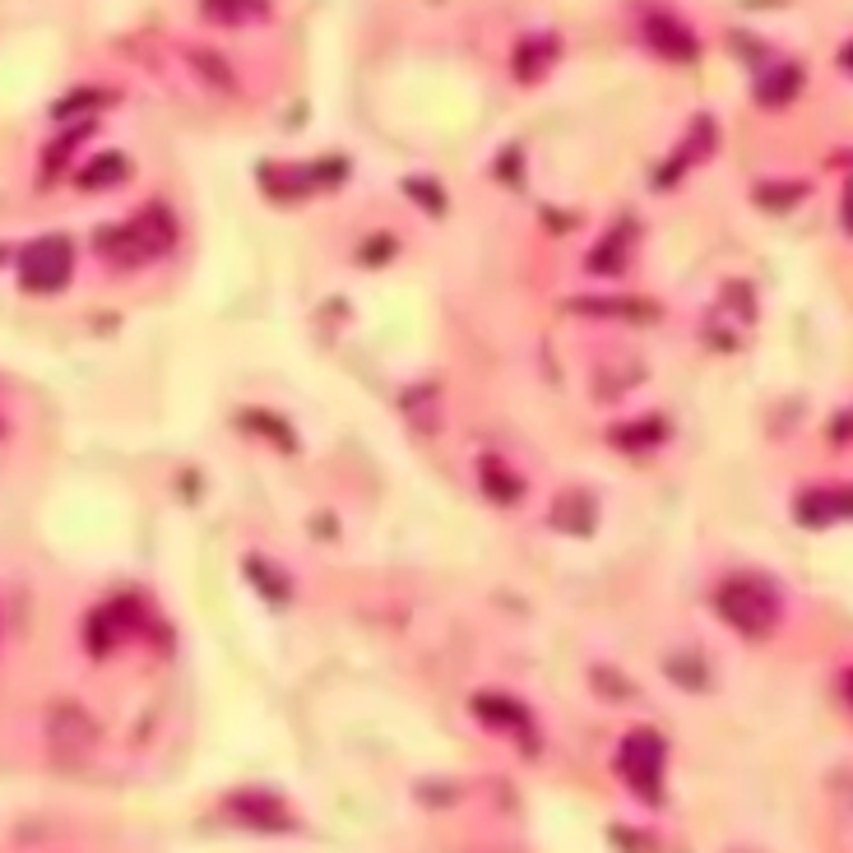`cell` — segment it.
<instances>
[{"instance_id": "cell-1", "label": "cell", "mask_w": 853, "mask_h": 853, "mask_svg": "<svg viewBox=\"0 0 853 853\" xmlns=\"http://www.w3.org/2000/svg\"><path fill=\"white\" fill-rule=\"evenodd\" d=\"M715 608H719V617L728 621V627H737L743 636H771L775 621H780L775 594L765 589L761 580H728V585H719Z\"/></svg>"}, {"instance_id": "cell-2", "label": "cell", "mask_w": 853, "mask_h": 853, "mask_svg": "<svg viewBox=\"0 0 853 853\" xmlns=\"http://www.w3.org/2000/svg\"><path fill=\"white\" fill-rule=\"evenodd\" d=\"M167 246H173V214L163 205H149L135 223L111 227L102 237V251L121 265H139V261H149V255H163Z\"/></svg>"}, {"instance_id": "cell-3", "label": "cell", "mask_w": 853, "mask_h": 853, "mask_svg": "<svg viewBox=\"0 0 853 853\" xmlns=\"http://www.w3.org/2000/svg\"><path fill=\"white\" fill-rule=\"evenodd\" d=\"M664 761H668L664 737L640 728V733H631L627 743H621L617 771H621V780H627L645 803H659V793H664Z\"/></svg>"}, {"instance_id": "cell-4", "label": "cell", "mask_w": 853, "mask_h": 853, "mask_svg": "<svg viewBox=\"0 0 853 853\" xmlns=\"http://www.w3.org/2000/svg\"><path fill=\"white\" fill-rule=\"evenodd\" d=\"M70 265H75V251L66 237H38L19 255V283L28 293H56V288H66Z\"/></svg>"}, {"instance_id": "cell-5", "label": "cell", "mask_w": 853, "mask_h": 853, "mask_svg": "<svg viewBox=\"0 0 853 853\" xmlns=\"http://www.w3.org/2000/svg\"><path fill=\"white\" fill-rule=\"evenodd\" d=\"M645 38H649V47L659 56H668V61H696V38L682 23L664 19V14L645 19Z\"/></svg>"}, {"instance_id": "cell-6", "label": "cell", "mask_w": 853, "mask_h": 853, "mask_svg": "<svg viewBox=\"0 0 853 853\" xmlns=\"http://www.w3.org/2000/svg\"><path fill=\"white\" fill-rule=\"evenodd\" d=\"M126 158L121 154H102V158H94L89 163V173H79V186H89V190H102V186H117V182H126Z\"/></svg>"}, {"instance_id": "cell-7", "label": "cell", "mask_w": 853, "mask_h": 853, "mask_svg": "<svg viewBox=\"0 0 853 853\" xmlns=\"http://www.w3.org/2000/svg\"><path fill=\"white\" fill-rule=\"evenodd\" d=\"M798 84H803V75L793 70V66H784V70H775L771 79L761 84V89H756V98H761V102H784L788 94H798Z\"/></svg>"}, {"instance_id": "cell-8", "label": "cell", "mask_w": 853, "mask_h": 853, "mask_svg": "<svg viewBox=\"0 0 853 853\" xmlns=\"http://www.w3.org/2000/svg\"><path fill=\"white\" fill-rule=\"evenodd\" d=\"M200 6H205V14H214L218 23H237V19L255 14V10H265V0H200Z\"/></svg>"}, {"instance_id": "cell-9", "label": "cell", "mask_w": 853, "mask_h": 853, "mask_svg": "<svg viewBox=\"0 0 853 853\" xmlns=\"http://www.w3.org/2000/svg\"><path fill=\"white\" fill-rule=\"evenodd\" d=\"M803 186H761L756 190V200H798Z\"/></svg>"}, {"instance_id": "cell-10", "label": "cell", "mask_w": 853, "mask_h": 853, "mask_svg": "<svg viewBox=\"0 0 853 853\" xmlns=\"http://www.w3.org/2000/svg\"><path fill=\"white\" fill-rule=\"evenodd\" d=\"M844 66H853V47H849V51H844Z\"/></svg>"}]
</instances>
